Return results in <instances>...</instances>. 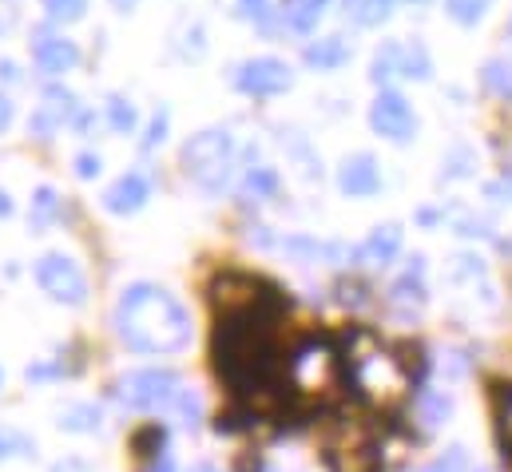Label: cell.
Returning a JSON list of instances; mask_svg holds the SVG:
<instances>
[{"mask_svg":"<svg viewBox=\"0 0 512 472\" xmlns=\"http://www.w3.org/2000/svg\"><path fill=\"white\" fill-rule=\"evenodd\" d=\"M413 4H429V0H413Z\"/></svg>","mask_w":512,"mask_h":472,"instance_id":"36","label":"cell"},{"mask_svg":"<svg viewBox=\"0 0 512 472\" xmlns=\"http://www.w3.org/2000/svg\"><path fill=\"white\" fill-rule=\"evenodd\" d=\"M338 187H342L346 195H354V199L374 195V191L382 187L378 159H374V155H354V159H346V163H342V175H338Z\"/></svg>","mask_w":512,"mask_h":472,"instance_id":"11","label":"cell"},{"mask_svg":"<svg viewBox=\"0 0 512 472\" xmlns=\"http://www.w3.org/2000/svg\"><path fill=\"white\" fill-rule=\"evenodd\" d=\"M187 385L179 373L171 369H131L120 381V401L135 413H155V409H171L183 401Z\"/></svg>","mask_w":512,"mask_h":472,"instance_id":"3","label":"cell"},{"mask_svg":"<svg viewBox=\"0 0 512 472\" xmlns=\"http://www.w3.org/2000/svg\"><path fill=\"white\" fill-rule=\"evenodd\" d=\"M12 215V199H8V191H0V219H8Z\"/></svg>","mask_w":512,"mask_h":472,"instance_id":"31","label":"cell"},{"mask_svg":"<svg viewBox=\"0 0 512 472\" xmlns=\"http://www.w3.org/2000/svg\"><path fill=\"white\" fill-rule=\"evenodd\" d=\"M72 116H76V96L64 92V88H48V92H44V104L28 119V131H32L36 139H52Z\"/></svg>","mask_w":512,"mask_h":472,"instance_id":"9","label":"cell"},{"mask_svg":"<svg viewBox=\"0 0 512 472\" xmlns=\"http://www.w3.org/2000/svg\"><path fill=\"white\" fill-rule=\"evenodd\" d=\"M425 258H413V266L389 286V302L393 306H425V266H421Z\"/></svg>","mask_w":512,"mask_h":472,"instance_id":"14","label":"cell"},{"mask_svg":"<svg viewBox=\"0 0 512 472\" xmlns=\"http://www.w3.org/2000/svg\"><path fill=\"white\" fill-rule=\"evenodd\" d=\"M239 8H243V16H247V20H255V24H262V28L274 20L270 0H239Z\"/></svg>","mask_w":512,"mask_h":472,"instance_id":"27","label":"cell"},{"mask_svg":"<svg viewBox=\"0 0 512 472\" xmlns=\"http://www.w3.org/2000/svg\"><path fill=\"white\" fill-rule=\"evenodd\" d=\"M52 215H56V191L52 187H40L36 199H32V227L44 231L52 223Z\"/></svg>","mask_w":512,"mask_h":472,"instance_id":"22","label":"cell"},{"mask_svg":"<svg viewBox=\"0 0 512 472\" xmlns=\"http://www.w3.org/2000/svg\"><path fill=\"white\" fill-rule=\"evenodd\" d=\"M330 0H286V24L294 32H314Z\"/></svg>","mask_w":512,"mask_h":472,"instance_id":"15","label":"cell"},{"mask_svg":"<svg viewBox=\"0 0 512 472\" xmlns=\"http://www.w3.org/2000/svg\"><path fill=\"white\" fill-rule=\"evenodd\" d=\"M370 123H374V131H378V135L393 139V143L409 139V135H413V127H417L413 108H409V100H405L401 92H382V96L374 100V108H370Z\"/></svg>","mask_w":512,"mask_h":472,"instance_id":"7","label":"cell"},{"mask_svg":"<svg viewBox=\"0 0 512 472\" xmlns=\"http://www.w3.org/2000/svg\"><path fill=\"white\" fill-rule=\"evenodd\" d=\"M489 0H449V16L461 20V24H477L485 16Z\"/></svg>","mask_w":512,"mask_h":472,"instance_id":"25","label":"cell"},{"mask_svg":"<svg viewBox=\"0 0 512 472\" xmlns=\"http://www.w3.org/2000/svg\"><path fill=\"white\" fill-rule=\"evenodd\" d=\"M191 472H219L215 465H191Z\"/></svg>","mask_w":512,"mask_h":472,"instance_id":"35","label":"cell"},{"mask_svg":"<svg viewBox=\"0 0 512 472\" xmlns=\"http://www.w3.org/2000/svg\"><path fill=\"white\" fill-rule=\"evenodd\" d=\"M76 175H80V179H96V175H100V155H92V151L76 155Z\"/></svg>","mask_w":512,"mask_h":472,"instance_id":"28","label":"cell"},{"mask_svg":"<svg viewBox=\"0 0 512 472\" xmlns=\"http://www.w3.org/2000/svg\"><path fill=\"white\" fill-rule=\"evenodd\" d=\"M108 123H112V131L131 135V131H135V123H139L135 104H131V100H124V96H112V100H108Z\"/></svg>","mask_w":512,"mask_h":472,"instance_id":"19","label":"cell"},{"mask_svg":"<svg viewBox=\"0 0 512 472\" xmlns=\"http://www.w3.org/2000/svg\"><path fill=\"white\" fill-rule=\"evenodd\" d=\"M449 409H453V401L445 393H425L421 397V421H425V429H437L449 417Z\"/></svg>","mask_w":512,"mask_h":472,"instance_id":"20","label":"cell"},{"mask_svg":"<svg viewBox=\"0 0 512 472\" xmlns=\"http://www.w3.org/2000/svg\"><path fill=\"white\" fill-rule=\"evenodd\" d=\"M44 8H48V20L72 24V20H80L88 12V0H44Z\"/></svg>","mask_w":512,"mask_h":472,"instance_id":"23","label":"cell"},{"mask_svg":"<svg viewBox=\"0 0 512 472\" xmlns=\"http://www.w3.org/2000/svg\"><path fill=\"white\" fill-rule=\"evenodd\" d=\"M235 84H239L247 96H278V92L290 88V68H286L282 60H274V56H255V60H247V64L239 68Z\"/></svg>","mask_w":512,"mask_h":472,"instance_id":"6","label":"cell"},{"mask_svg":"<svg viewBox=\"0 0 512 472\" xmlns=\"http://www.w3.org/2000/svg\"><path fill=\"white\" fill-rule=\"evenodd\" d=\"M183 167H187V179H195L203 191H219L227 179H231V167H235V139L231 131H199L187 139L183 147Z\"/></svg>","mask_w":512,"mask_h":472,"instance_id":"2","label":"cell"},{"mask_svg":"<svg viewBox=\"0 0 512 472\" xmlns=\"http://www.w3.org/2000/svg\"><path fill=\"white\" fill-rule=\"evenodd\" d=\"M116 334L135 354H179L191 346V314L187 306L155 286V282H131L116 302Z\"/></svg>","mask_w":512,"mask_h":472,"instance_id":"1","label":"cell"},{"mask_svg":"<svg viewBox=\"0 0 512 472\" xmlns=\"http://www.w3.org/2000/svg\"><path fill=\"white\" fill-rule=\"evenodd\" d=\"M350 60V44H346V36H322V40H314L310 48H306V64L310 68H318V72H330V68H338V64H346Z\"/></svg>","mask_w":512,"mask_h":472,"instance_id":"13","label":"cell"},{"mask_svg":"<svg viewBox=\"0 0 512 472\" xmlns=\"http://www.w3.org/2000/svg\"><path fill=\"white\" fill-rule=\"evenodd\" d=\"M417 472H465V449L453 445L445 457H437L433 465H425V469H417Z\"/></svg>","mask_w":512,"mask_h":472,"instance_id":"26","label":"cell"},{"mask_svg":"<svg viewBox=\"0 0 512 472\" xmlns=\"http://www.w3.org/2000/svg\"><path fill=\"white\" fill-rule=\"evenodd\" d=\"M477 472H485V469H477Z\"/></svg>","mask_w":512,"mask_h":472,"instance_id":"38","label":"cell"},{"mask_svg":"<svg viewBox=\"0 0 512 472\" xmlns=\"http://www.w3.org/2000/svg\"><path fill=\"white\" fill-rule=\"evenodd\" d=\"M151 472H175V465H171V457H163V461L151 465Z\"/></svg>","mask_w":512,"mask_h":472,"instance_id":"33","label":"cell"},{"mask_svg":"<svg viewBox=\"0 0 512 472\" xmlns=\"http://www.w3.org/2000/svg\"><path fill=\"white\" fill-rule=\"evenodd\" d=\"M112 4H116L120 12H128V8H131V4H135V0H112Z\"/></svg>","mask_w":512,"mask_h":472,"instance_id":"34","label":"cell"},{"mask_svg":"<svg viewBox=\"0 0 512 472\" xmlns=\"http://www.w3.org/2000/svg\"><path fill=\"white\" fill-rule=\"evenodd\" d=\"M278 187V179H274V171H266V167H258V171H247V179H243V195L251 199H262V195H270Z\"/></svg>","mask_w":512,"mask_h":472,"instance_id":"24","label":"cell"},{"mask_svg":"<svg viewBox=\"0 0 512 472\" xmlns=\"http://www.w3.org/2000/svg\"><path fill=\"white\" fill-rule=\"evenodd\" d=\"M485 88L501 100H512V60H489L485 64Z\"/></svg>","mask_w":512,"mask_h":472,"instance_id":"18","label":"cell"},{"mask_svg":"<svg viewBox=\"0 0 512 472\" xmlns=\"http://www.w3.org/2000/svg\"><path fill=\"white\" fill-rule=\"evenodd\" d=\"M36 282L60 306H84L88 302V278H84V270L68 254H60V250H52V254H44L36 262Z\"/></svg>","mask_w":512,"mask_h":472,"instance_id":"4","label":"cell"},{"mask_svg":"<svg viewBox=\"0 0 512 472\" xmlns=\"http://www.w3.org/2000/svg\"><path fill=\"white\" fill-rule=\"evenodd\" d=\"M147 199H151V183H147V175H139V171L120 175V179L104 191V207H108L112 215H135Z\"/></svg>","mask_w":512,"mask_h":472,"instance_id":"10","label":"cell"},{"mask_svg":"<svg viewBox=\"0 0 512 472\" xmlns=\"http://www.w3.org/2000/svg\"><path fill=\"white\" fill-rule=\"evenodd\" d=\"M12 116H16V112H12V100H8L4 92H0V131H8V123H12Z\"/></svg>","mask_w":512,"mask_h":472,"instance_id":"30","label":"cell"},{"mask_svg":"<svg viewBox=\"0 0 512 472\" xmlns=\"http://www.w3.org/2000/svg\"><path fill=\"white\" fill-rule=\"evenodd\" d=\"M163 131H167V116L159 112V116L151 119V131H147V139H143V147H155V143H163Z\"/></svg>","mask_w":512,"mask_h":472,"instance_id":"29","label":"cell"},{"mask_svg":"<svg viewBox=\"0 0 512 472\" xmlns=\"http://www.w3.org/2000/svg\"><path fill=\"white\" fill-rule=\"evenodd\" d=\"M342 8H346V16L354 20V24H382L385 16L393 12V0H342Z\"/></svg>","mask_w":512,"mask_h":472,"instance_id":"17","label":"cell"},{"mask_svg":"<svg viewBox=\"0 0 512 472\" xmlns=\"http://www.w3.org/2000/svg\"><path fill=\"white\" fill-rule=\"evenodd\" d=\"M100 421H104V413L96 405H68L60 413V429H68V433H96Z\"/></svg>","mask_w":512,"mask_h":472,"instance_id":"16","label":"cell"},{"mask_svg":"<svg viewBox=\"0 0 512 472\" xmlns=\"http://www.w3.org/2000/svg\"><path fill=\"white\" fill-rule=\"evenodd\" d=\"M401 250V227L397 223H385L378 231H370V238L358 246V262L362 266H389Z\"/></svg>","mask_w":512,"mask_h":472,"instance_id":"12","label":"cell"},{"mask_svg":"<svg viewBox=\"0 0 512 472\" xmlns=\"http://www.w3.org/2000/svg\"><path fill=\"white\" fill-rule=\"evenodd\" d=\"M493 195H509V199H512V175H509V179H501V183L493 187Z\"/></svg>","mask_w":512,"mask_h":472,"instance_id":"32","label":"cell"},{"mask_svg":"<svg viewBox=\"0 0 512 472\" xmlns=\"http://www.w3.org/2000/svg\"><path fill=\"white\" fill-rule=\"evenodd\" d=\"M32 453H36L32 437H24V433H16V429H0V461H12V457H32Z\"/></svg>","mask_w":512,"mask_h":472,"instance_id":"21","label":"cell"},{"mask_svg":"<svg viewBox=\"0 0 512 472\" xmlns=\"http://www.w3.org/2000/svg\"><path fill=\"white\" fill-rule=\"evenodd\" d=\"M397 76H409V80H429L433 76V60L425 52V44L417 40H385L374 56V80H397Z\"/></svg>","mask_w":512,"mask_h":472,"instance_id":"5","label":"cell"},{"mask_svg":"<svg viewBox=\"0 0 512 472\" xmlns=\"http://www.w3.org/2000/svg\"><path fill=\"white\" fill-rule=\"evenodd\" d=\"M0 385H4V369H0Z\"/></svg>","mask_w":512,"mask_h":472,"instance_id":"37","label":"cell"},{"mask_svg":"<svg viewBox=\"0 0 512 472\" xmlns=\"http://www.w3.org/2000/svg\"><path fill=\"white\" fill-rule=\"evenodd\" d=\"M32 60L44 76H64L76 68L80 60V48L68 40V36H56V32H36L32 40Z\"/></svg>","mask_w":512,"mask_h":472,"instance_id":"8","label":"cell"}]
</instances>
